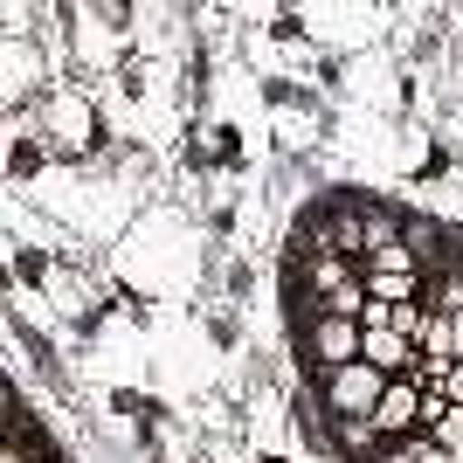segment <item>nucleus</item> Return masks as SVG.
Segmentation results:
<instances>
[{"label": "nucleus", "mask_w": 463, "mask_h": 463, "mask_svg": "<svg viewBox=\"0 0 463 463\" xmlns=\"http://www.w3.org/2000/svg\"><path fill=\"white\" fill-rule=\"evenodd\" d=\"M318 381H326V415L346 429L360 449H367L373 443V408H381V394H387V373L367 367V360H353V367L318 373Z\"/></svg>", "instance_id": "obj_1"}, {"label": "nucleus", "mask_w": 463, "mask_h": 463, "mask_svg": "<svg viewBox=\"0 0 463 463\" xmlns=\"http://www.w3.org/2000/svg\"><path fill=\"white\" fill-rule=\"evenodd\" d=\"M360 339H367V332L353 326V318H311V332H305V360L318 373H339V367H353V360H360Z\"/></svg>", "instance_id": "obj_2"}, {"label": "nucleus", "mask_w": 463, "mask_h": 463, "mask_svg": "<svg viewBox=\"0 0 463 463\" xmlns=\"http://www.w3.org/2000/svg\"><path fill=\"white\" fill-rule=\"evenodd\" d=\"M373 429H387V436H408V429H422V373H408V381H387L381 408H373Z\"/></svg>", "instance_id": "obj_3"}, {"label": "nucleus", "mask_w": 463, "mask_h": 463, "mask_svg": "<svg viewBox=\"0 0 463 463\" xmlns=\"http://www.w3.org/2000/svg\"><path fill=\"white\" fill-rule=\"evenodd\" d=\"M360 360L381 373H415V339H402V332H367L360 339Z\"/></svg>", "instance_id": "obj_4"}, {"label": "nucleus", "mask_w": 463, "mask_h": 463, "mask_svg": "<svg viewBox=\"0 0 463 463\" xmlns=\"http://www.w3.org/2000/svg\"><path fill=\"white\" fill-rule=\"evenodd\" d=\"M367 298L373 305H408V298H422V284H415V270H373Z\"/></svg>", "instance_id": "obj_5"}, {"label": "nucleus", "mask_w": 463, "mask_h": 463, "mask_svg": "<svg viewBox=\"0 0 463 463\" xmlns=\"http://www.w3.org/2000/svg\"><path fill=\"white\" fill-rule=\"evenodd\" d=\"M402 463H449V449L436 443V436H422V443H408V449H402Z\"/></svg>", "instance_id": "obj_6"}, {"label": "nucleus", "mask_w": 463, "mask_h": 463, "mask_svg": "<svg viewBox=\"0 0 463 463\" xmlns=\"http://www.w3.org/2000/svg\"><path fill=\"white\" fill-rule=\"evenodd\" d=\"M387 463H402V457H387Z\"/></svg>", "instance_id": "obj_7"}]
</instances>
